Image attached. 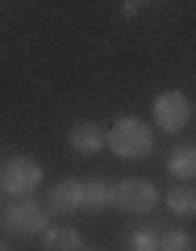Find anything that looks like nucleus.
I'll use <instances>...</instances> for the list:
<instances>
[{"label": "nucleus", "instance_id": "4468645a", "mask_svg": "<svg viewBox=\"0 0 196 251\" xmlns=\"http://www.w3.org/2000/svg\"><path fill=\"white\" fill-rule=\"evenodd\" d=\"M138 9H142L138 0H121V17H138Z\"/></svg>", "mask_w": 196, "mask_h": 251}, {"label": "nucleus", "instance_id": "7ed1b4c3", "mask_svg": "<svg viewBox=\"0 0 196 251\" xmlns=\"http://www.w3.org/2000/svg\"><path fill=\"white\" fill-rule=\"evenodd\" d=\"M42 188V163L29 155H9L0 168V193L4 197H34Z\"/></svg>", "mask_w": 196, "mask_h": 251}, {"label": "nucleus", "instance_id": "39448f33", "mask_svg": "<svg viewBox=\"0 0 196 251\" xmlns=\"http://www.w3.org/2000/svg\"><path fill=\"white\" fill-rule=\"evenodd\" d=\"M154 126H159L163 134H179L188 122H192V100L184 97L179 88H167V92H159L154 97Z\"/></svg>", "mask_w": 196, "mask_h": 251}, {"label": "nucleus", "instance_id": "f8f14e48", "mask_svg": "<svg viewBox=\"0 0 196 251\" xmlns=\"http://www.w3.org/2000/svg\"><path fill=\"white\" fill-rule=\"evenodd\" d=\"M159 251H196V239L188 230H179V226H171V230H163Z\"/></svg>", "mask_w": 196, "mask_h": 251}, {"label": "nucleus", "instance_id": "dca6fc26", "mask_svg": "<svg viewBox=\"0 0 196 251\" xmlns=\"http://www.w3.org/2000/svg\"><path fill=\"white\" fill-rule=\"evenodd\" d=\"M84 251H96V247H84Z\"/></svg>", "mask_w": 196, "mask_h": 251}, {"label": "nucleus", "instance_id": "9b49d317", "mask_svg": "<svg viewBox=\"0 0 196 251\" xmlns=\"http://www.w3.org/2000/svg\"><path fill=\"white\" fill-rule=\"evenodd\" d=\"M113 193H117V184H109V180H100V176H88L84 180V209H109L113 205Z\"/></svg>", "mask_w": 196, "mask_h": 251}, {"label": "nucleus", "instance_id": "423d86ee", "mask_svg": "<svg viewBox=\"0 0 196 251\" xmlns=\"http://www.w3.org/2000/svg\"><path fill=\"white\" fill-rule=\"evenodd\" d=\"M46 205H50V214H80L84 209V180L80 176L59 180V184L46 193Z\"/></svg>", "mask_w": 196, "mask_h": 251}, {"label": "nucleus", "instance_id": "f03ea898", "mask_svg": "<svg viewBox=\"0 0 196 251\" xmlns=\"http://www.w3.org/2000/svg\"><path fill=\"white\" fill-rule=\"evenodd\" d=\"M109 151L117 159H146L154 151V126H146L142 117H117L109 126Z\"/></svg>", "mask_w": 196, "mask_h": 251}, {"label": "nucleus", "instance_id": "0eeeda50", "mask_svg": "<svg viewBox=\"0 0 196 251\" xmlns=\"http://www.w3.org/2000/svg\"><path fill=\"white\" fill-rule=\"evenodd\" d=\"M67 143H71V151H75V155L92 159L96 151H105V147H109V130H105V126H96V122H80V126H71Z\"/></svg>", "mask_w": 196, "mask_h": 251}, {"label": "nucleus", "instance_id": "20e7f679", "mask_svg": "<svg viewBox=\"0 0 196 251\" xmlns=\"http://www.w3.org/2000/svg\"><path fill=\"white\" fill-rule=\"evenodd\" d=\"M159 205V184L146 176H125L121 184H117L113 193V209H121V214H151V209Z\"/></svg>", "mask_w": 196, "mask_h": 251}, {"label": "nucleus", "instance_id": "6e6552de", "mask_svg": "<svg viewBox=\"0 0 196 251\" xmlns=\"http://www.w3.org/2000/svg\"><path fill=\"white\" fill-rule=\"evenodd\" d=\"M167 176L175 184H192L196 180V143H175L167 151Z\"/></svg>", "mask_w": 196, "mask_h": 251}, {"label": "nucleus", "instance_id": "9d476101", "mask_svg": "<svg viewBox=\"0 0 196 251\" xmlns=\"http://www.w3.org/2000/svg\"><path fill=\"white\" fill-rule=\"evenodd\" d=\"M163 205L171 218H196V188L192 184H175L171 193H163Z\"/></svg>", "mask_w": 196, "mask_h": 251}, {"label": "nucleus", "instance_id": "f3484780", "mask_svg": "<svg viewBox=\"0 0 196 251\" xmlns=\"http://www.w3.org/2000/svg\"><path fill=\"white\" fill-rule=\"evenodd\" d=\"M138 4H146V0H138Z\"/></svg>", "mask_w": 196, "mask_h": 251}, {"label": "nucleus", "instance_id": "ddd939ff", "mask_svg": "<svg viewBox=\"0 0 196 251\" xmlns=\"http://www.w3.org/2000/svg\"><path fill=\"white\" fill-rule=\"evenodd\" d=\"M159 239H163L159 230H134L130 234V247L134 251H159Z\"/></svg>", "mask_w": 196, "mask_h": 251}, {"label": "nucleus", "instance_id": "f257e3e1", "mask_svg": "<svg viewBox=\"0 0 196 251\" xmlns=\"http://www.w3.org/2000/svg\"><path fill=\"white\" fill-rule=\"evenodd\" d=\"M0 222H4L9 239H42V230L50 226V205L34 197H4Z\"/></svg>", "mask_w": 196, "mask_h": 251}, {"label": "nucleus", "instance_id": "2eb2a0df", "mask_svg": "<svg viewBox=\"0 0 196 251\" xmlns=\"http://www.w3.org/2000/svg\"><path fill=\"white\" fill-rule=\"evenodd\" d=\"M0 251H13V239H9V234H4V247H0Z\"/></svg>", "mask_w": 196, "mask_h": 251}, {"label": "nucleus", "instance_id": "1a4fd4ad", "mask_svg": "<svg viewBox=\"0 0 196 251\" xmlns=\"http://www.w3.org/2000/svg\"><path fill=\"white\" fill-rule=\"evenodd\" d=\"M38 243H42V251H84V239L75 226H46Z\"/></svg>", "mask_w": 196, "mask_h": 251}]
</instances>
